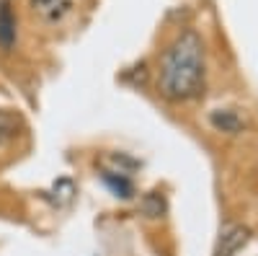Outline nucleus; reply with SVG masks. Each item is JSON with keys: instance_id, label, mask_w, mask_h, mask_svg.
Instances as JSON below:
<instances>
[{"instance_id": "0eeeda50", "label": "nucleus", "mask_w": 258, "mask_h": 256, "mask_svg": "<svg viewBox=\"0 0 258 256\" xmlns=\"http://www.w3.org/2000/svg\"><path fill=\"white\" fill-rule=\"evenodd\" d=\"M137 207L147 220H160L168 212V202H165V197L160 194V191H147V194H142Z\"/></svg>"}, {"instance_id": "f257e3e1", "label": "nucleus", "mask_w": 258, "mask_h": 256, "mask_svg": "<svg viewBox=\"0 0 258 256\" xmlns=\"http://www.w3.org/2000/svg\"><path fill=\"white\" fill-rule=\"evenodd\" d=\"M207 52L197 29L178 31L158 62V93L170 104H188L204 96Z\"/></svg>"}, {"instance_id": "20e7f679", "label": "nucleus", "mask_w": 258, "mask_h": 256, "mask_svg": "<svg viewBox=\"0 0 258 256\" xmlns=\"http://www.w3.org/2000/svg\"><path fill=\"white\" fill-rule=\"evenodd\" d=\"M18 39V26H16V16L8 0H0V49L11 52Z\"/></svg>"}, {"instance_id": "423d86ee", "label": "nucleus", "mask_w": 258, "mask_h": 256, "mask_svg": "<svg viewBox=\"0 0 258 256\" xmlns=\"http://www.w3.org/2000/svg\"><path fill=\"white\" fill-rule=\"evenodd\" d=\"M101 179H103L106 186L111 189L114 197H119V199H132V197H135V181L129 179V174H119V171L103 168Z\"/></svg>"}, {"instance_id": "f03ea898", "label": "nucleus", "mask_w": 258, "mask_h": 256, "mask_svg": "<svg viewBox=\"0 0 258 256\" xmlns=\"http://www.w3.org/2000/svg\"><path fill=\"white\" fill-rule=\"evenodd\" d=\"M248 241H250V228H245L240 223H230L220 233V241H217V248H214V256H235Z\"/></svg>"}, {"instance_id": "39448f33", "label": "nucleus", "mask_w": 258, "mask_h": 256, "mask_svg": "<svg viewBox=\"0 0 258 256\" xmlns=\"http://www.w3.org/2000/svg\"><path fill=\"white\" fill-rule=\"evenodd\" d=\"M209 124L217 132H225V135H238L245 127L243 117L235 109H214V112H209Z\"/></svg>"}, {"instance_id": "7ed1b4c3", "label": "nucleus", "mask_w": 258, "mask_h": 256, "mask_svg": "<svg viewBox=\"0 0 258 256\" xmlns=\"http://www.w3.org/2000/svg\"><path fill=\"white\" fill-rule=\"evenodd\" d=\"M29 8L44 24H62L75 8V0H29Z\"/></svg>"}, {"instance_id": "6e6552de", "label": "nucleus", "mask_w": 258, "mask_h": 256, "mask_svg": "<svg viewBox=\"0 0 258 256\" xmlns=\"http://www.w3.org/2000/svg\"><path fill=\"white\" fill-rule=\"evenodd\" d=\"M21 130V117L11 109H0V147L11 142Z\"/></svg>"}, {"instance_id": "1a4fd4ad", "label": "nucleus", "mask_w": 258, "mask_h": 256, "mask_svg": "<svg viewBox=\"0 0 258 256\" xmlns=\"http://www.w3.org/2000/svg\"><path fill=\"white\" fill-rule=\"evenodd\" d=\"M52 191L57 194V197H52V202L59 207V204H64V202H70V199H73L75 186H73V181H70V179H59V181L54 184V189H52Z\"/></svg>"}]
</instances>
